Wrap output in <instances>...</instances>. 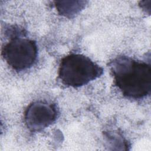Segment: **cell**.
Masks as SVG:
<instances>
[{
  "label": "cell",
  "mask_w": 151,
  "mask_h": 151,
  "mask_svg": "<svg viewBox=\"0 0 151 151\" xmlns=\"http://www.w3.org/2000/svg\"><path fill=\"white\" fill-rule=\"evenodd\" d=\"M103 73L102 67L80 54H70L64 57L58 68V78L61 83L74 88L87 84Z\"/></svg>",
  "instance_id": "cell-2"
},
{
  "label": "cell",
  "mask_w": 151,
  "mask_h": 151,
  "mask_svg": "<svg viewBox=\"0 0 151 151\" xmlns=\"http://www.w3.org/2000/svg\"><path fill=\"white\" fill-rule=\"evenodd\" d=\"M87 3L84 1H56L54 5L59 14L71 18L82 11Z\"/></svg>",
  "instance_id": "cell-5"
},
{
  "label": "cell",
  "mask_w": 151,
  "mask_h": 151,
  "mask_svg": "<svg viewBox=\"0 0 151 151\" xmlns=\"http://www.w3.org/2000/svg\"><path fill=\"white\" fill-rule=\"evenodd\" d=\"M109 67L114 84L124 96L140 99L150 94V63L122 55L110 61Z\"/></svg>",
  "instance_id": "cell-1"
},
{
  "label": "cell",
  "mask_w": 151,
  "mask_h": 151,
  "mask_svg": "<svg viewBox=\"0 0 151 151\" xmlns=\"http://www.w3.org/2000/svg\"><path fill=\"white\" fill-rule=\"evenodd\" d=\"M150 0L144 1H141L139 4V5L141 6V8L149 14H150Z\"/></svg>",
  "instance_id": "cell-7"
},
{
  "label": "cell",
  "mask_w": 151,
  "mask_h": 151,
  "mask_svg": "<svg viewBox=\"0 0 151 151\" xmlns=\"http://www.w3.org/2000/svg\"><path fill=\"white\" fill-rule=\"evenodd\" d=\"M38 54L36 42L15 35L2 48L1 54L7 64L17 71L31 67Z\"/></svg>",
  "instance_id": "cell-3"
},
{
  "label": "cell",
  "mask_w": 151,
  "mask_h": 151,
  "mask_svg": "<svg viewBox=\"0 0 151 151\" xmlns=\"http://www.w3.org/2000/svg\"><path fill=\"white\" fill-rule=\"evenodd\" d=\"M58 109L55 104L43 101L31 103L24 113V122L31 132H40L52 124L58 116Z\"/></svg>",
  "instance_id": "cell-4"
},
{
  "label": "cell",
  "mask_w": 151,
  "mask_h": 151,
  "mask_svg": "<svg viewBox=\"0 0 151 151\" xmlns=\"http://www.w3.org/2000/svg\"><path fill=\"white\" fill-rule=\"evenodd\" d=\"M104 136L109 146L113 147H113H117V150H119V147H121L122 150H128L127 147L129 146L128 142L117 132H105Z\"/></svg>",
  "instance_id": "cell-6"
}]
</instances>
